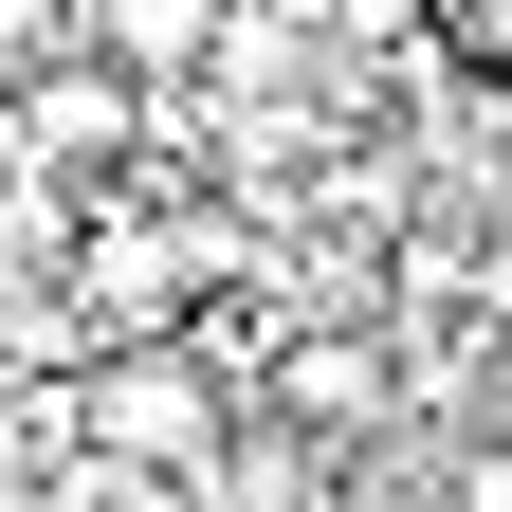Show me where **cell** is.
I'll list each match as a JSON object with an SVG mask.
<instances>
[{
  "label": "cell",
  "mask_w": 512,
  "mask_h": 512,
  "mask_svg": "<svg viewBox=\"0 0 512 512\" xmlns=\"http://www.w3.org/2000/svg\"><path fill=\"white\" fill-rule=\"evenodd\" d=\"M220 19H238V0H92V37L128 55V74H202Z\"/></svg>",
  "instance_id": "cell-1"
}]
</instances>
